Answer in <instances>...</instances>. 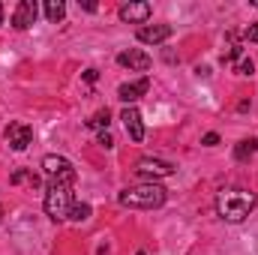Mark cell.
Returning a JSON list of instances; mask_svg holds the SVG:
<instances>
[{
    "mask_svg": "<svg viewBox=\"0 0 258 255\" xmlns=\"http://www.w3.org/2000/svg\"><path fill=\"white\" fill-rule=\"evenodd\" d=\"M117 63L126 66V69H135V72H147L150 69V57L138 48H129V51H120L117 54Z\"/></svg>",
    "mask_w": 258,
    "mask_h": 255,
    "instance_id": "30bf717a",
    "label": "cell"
},
{
    "mask_svg": "<svg viewBox=\"0 0 258 255\" xmlns=\"http://www.w3.org/2000/svg\"><path fill=\"white\" fill-rule=\"evenodd\" d=\"M66 15V6L63 0H45V18L51 21V24H57V21H63Z\"/></svg>",
    "mask_w": 258,
    "mask_h": 255,
    "instance_id": "9a60e30c",
    "label": "cell"
},
{
    "mask_svg": "<svg viewBox=\"0 0 258 255\" xmlns=\"http://www.w3.org/2000/svg\"><path fill=\"white\" fill-rule=\"evenodd\" d=\"M201 144H204V147H216V144H219V135H216V132H207V135L201 138Z\"/></svg>",
    "mask_w": 258,
    "mask_h": 255,
    "instance_id": "ffe728a7",
    "label": "cell"
},
{
    "mask_svg": "<svg viewBox=\"0 0 258 255\" xmlns=\"http://www.w3.org/2000/svg\"><path fill=\"white\" fill-rule=\"evenodd\" d=\"M96 78H99V72H96V69H87V72H84V81H90V84H93Z\"/></svg>",
    "mask_w": 258,
    "mask_h": 255,
    "instance_id": "7402d4cb",
    "label": "cell"
},
{
    "mask_svg": "<svg viewBox=\"0 0 258 255\" xmlns=\"http://www.w3.org/2000/svg\"><path fill=\"white\" fill-rule=\"evenodd\" d=\"M9 183H12V186H30V189H39V186H42V177L33 174V171H27V168H18V171L9 177Z\"/></svg>",
    "mask_w": 258,
    "mask_h": 255,
    "instance_id": "4fadbf2b",
    "label": "cell"
},
{
    "mask_svg": "<svg viewBox=\"0 0 258 255\" xmlns=\"http://www.w3.org/2000/svg\"><path fill=\"white\" fill-rule=\"evenodd\" d=\"M165 39H171V27L168 24H144V27H138V42L159 45Z\"/></svg>",
    "mask_w": 258,
    "mask_h": 255,
    "instance_id": "ba28073f",
    "label": "cell"
},
{
    "mask_svg": "<svg viewBox=\"0 0 258 255\" xmlns=\"http://www.w3.org/2000/svg\"><path fill=\"white\" fill-rule=\"evenodd\" d=\"M36 15H39V6H36L33 0H21V3L15 6V12H12V27H15V30H27V27L36 21Z\"/></svg>",
    "mask_w": 258,
    "mask_h": 255,
    "instance_id": "52a82bcc",
    "label": "cell"
},
{
    "mask_svg": "<svg viewBox=\"0 0 258 255\" xmlns=\"http://www.w3.org/2000/svg\"><path fill=\"white\" fill-rule=\"evenodd\" d=\"M234 69H237V75H252V69H255V66H252V60H237Z\"/></svg>",
    "mask_w": 258,
    "mask_h": 255,
    "instance_id": "ac0fdd59",
    "label": "cell"
},
{
    "mask_svg": "<svg viewBox=\"0 0 258 255\" xmlns=\"http://www.w3.org/2000/svg\"><path fill=\"white\" fill-rule=\"evenodd\" d=\"M117 201L123 207H141V210H153V207H162L165 204V189L159 183H141V186H132V189H123L117 195Z\"/></svg>",
    "mask_w": 258,
    "mask_h": 255,
    "instance_id": "7a4b0ae2",
    "label": "cell"
},
{
    "mask_svg": "<svg viewBox=\"0 0 258 255\" xmlns=\"http://www.w3.org/2000/svg\"><path fill=\"white\" fill-rule=\"evenodd\" d=\"M69 210H72V186L69 183H51L45 192V213L54 222H63V219H69Z\"/></svg>",
    "mask_w": 258,
    "mask_h": 255,
    "instance_id": "3957f363",
    "label": "cell"
},
{
    "mask_svg": "<svg viewBox=\"0 0 258 255\" xmlns=\"http://www.w3.org/2000/svg\"><path fill=\"white\" fill-rule=\"evenodd\" d=\"M255 150H258L255 138H243V141L234 147V159H237V162H246V159H252V156H255Z\"/></svg>",
    "mask_w": 258,
    "mask_h": 255,
    "instance_id": "5bb4252c",
    "label": "cell"
},
{
    "mask_svg": "<svg viewBox=\"0 0 258 255\" xmlns=\"http://www.w3.org/2000/svg\"><path fill=\"white\" fill-rule=\"evenodd\" d=\"M108 123H111V111H108V108H99V111L87 120V126H90V129H99V132H105V129H108Z\"/></svg>",
    "mask_w": 258,
    "mask_h": 255,
    "instance_id": "2e32d148",
    "label": "cell"
},
{
    "mask_svg": "<svg viewBox=\"0 0 258 255\" xmlns=\"http://www.w3.org/2000/svg\"><path fill=\"white\" fill-rule=\"evenodd\" d=\"M135 171H138V177L156 180V177H171V174H174V165L165 162V159H150V156H147V159H138Z\"/></svg>",
    "mask_w": 258,
    "mask_h": 255,
    "instance_id": "5b68a950",
    "label": "cell"
},
{
    "mask_svg": "<svg viewBox=\"0 0 258 255\" xmlns=\"http://www.w3.org/2000/svg\"><path fill=\"white\" fill-rule=\"evenodd\" d=\"M246 39H249V42H258V24H249V30H246Z\"/></svg>",
    "mask_w": 258,
    "mask_h": 255,
    "instance_id": "44dd1931",
    "label": "cell"
},
{
    "mask_svg": "<svg viewBox=\"0 0 258 255\" xmlns=\"http://www.w3.org/2000/svg\"><path fill=\"white\" fill-rule=\"evenodd\" d=\"M99 147H105V150H111L114 147V138H111V132L105 129V132H99Z\"/></svg>",
    "mask_w": 258,
    "mask_h": 255,
    "instance_id": "d6986e66",
    "label": "cell"
},
{
    "mask_svg": "<svg viewBox=\"0 0 258 255\" xmlns=\"http://www.w3.org/2000/svg\"><path fill=\"white\" fill-rule=\"evenodd\" d=\"M42 168H45V174L51 177V183H75V168H72V162L63 159V156H54V153H48L45 159H42Z\"/></svg>",
    "mask_w": 258,
    "mask_h": 255,
    "instance_id": "277c9868",
    "label": "cell"
},
{
    "mask_svg": "<svg viewBox=\"0 0 258 255\" xmlns=\"http://www.w3.org/2000/svg\"><path fill=\"white\" fill-rule=\"evenodd\" d=\"M0 219H3V204H0Z\"/></svg>",
    "mask_w": 258,
    "mask_h": 255,
    "instance_id": "cb8c5ba5",
    "label": "cell"
},
{
    "mask_svg": "<svg viewBox=\"0 0 258 255\" xmlns=\"http://www.w3.org/2000/svg\"><path fill=\"white\" fill-rule=\"evenodd\" d=\"M120 120H123V126H126V132H129V138H132V141H144V123H141L138 108L126 105V108H123V114H120Z\"/></svg>",
    "mask_w": 258,
    "mask_h": 255,
    "instance_id": "9c48e42d",
    "label": "cell"
},
{
    "mask_svg": "<svg viewBox=\"0 0 258 255\" xmlns=\"http://www.w3.org/2000/svg\"><path fill=\"white\" fill-rule=\"evenodd\" d=\"M69 219H72V222H84V219H90V204H72Z\"/></svg>",
    "mask_w": 258,
    "mask_h": 255,
    "instance_id": "e0dca14e",
    "label": "cell"
},
{
    "mask_svg": "<svg viewBox=\"0 0 258 255\" xmlns=\"http://www.w3.org/2000/svg\"><path fill=\"white\" fill-rule=\"evenodd\" d=\"M138 255H144V252H138Z\"/></svg>",
    "mask_w": 258,
    "mask_h": 255,
    "instance_id": "d4e9b609",
    "label": "cell"
},
{
    "mask_svg": "<svg viewBox=\"0 0 258 255\" xmlns=\"http://www.w3.org/2000/svg\"><path fill=\"white\" fill-rule=\"evenodd\" d=\"M150 3H123L120 6V18L129 21V24H144L147 18H150Z\"/></svg>",
    "mask_w": 258,
    "mask_h": 255,
    "instance_id": "8fae6325",
    "label": "cell"
},
{
    "mask_svg": "<svg viewBox=\"0 0 258 255\" xmlns=\"http://www.w3.org/2000/svg\"><path fill=\"white\" fill-rule=\"evenodd\" d=\"M147 87H150V78H138V81H132V84H120V87H117V99L132 105L138 96L147 93Z\"/></svg>",
    "mask_w": 258,
    "mask_h": 255,
    "instance_id": "7c38bea8",
    "label": "cell"
},
{
    "mask_svg": "<svg viewBox=\"0 0 258 255\" xmlns=\"http://www.w3.org/2000/svg\"><path fill=\"white\" fill-rule=\"evenodd\" d=\"M258 198L246 189H222L216 195V213L225 222H243L255 210Z\"/></svg>",
    "mask_w": 258,
    "mask_h": 255,
    "instance_id": "6da1fadb",
    "label": "cell"
},
{
    "mask_svg": "<svg viewBox=\"0 0 258 255\" xmlns=\"http://www.w3.org/2000/svg\"><path fill=\"white\" fill-rule=\"evenodd\" d=\"M0 21H3V6H0Z\"/></svg>",
    "mask_w": 258,
    "mask_h": 255,
    "instance_id": "603a6c76",
    "label": "cell"
},
{
    "mask_svg": "<svg viewBox=\"0 0 258 255\" xmlns=\"http://www.w3.org/2000/svg\"><path fill=\"white\" fill-rule=\"evenodd\" d=\"M3 135H6V141H9L12 150H27L33 144V129L27 126V123H9Z\"/></svg>",
    "mask_w": 258,
    "mask_h": 255,
    "instance_id": "8992f818",
    "label": "cell"
}]
</instances>
